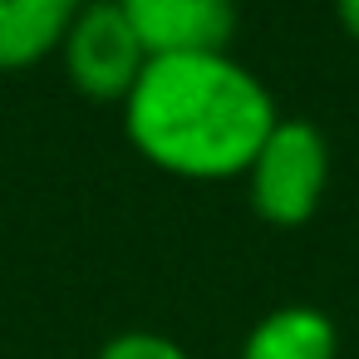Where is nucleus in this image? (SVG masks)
<instances>
[{"label": "nucleus", "mask_w": 359, "mask_h": 359, "mask_svg": "<svg viewBox=\"0 0 359 359\" xmlns=\"http://www.w3.org/2000/svg\"><path fill=\"white\" fill-rule=\"evenodd\" d=\"M128 148L182 182H231L280 123L271 84L231 50L148 60L118 104Z\"/></svg>", "instance_id": "f257e3e1"}, {"label": "nucleus", "mask_w": 359, "mask_h": 359, "mask_svg": "<svg viewBox=\"0 0 359 359\" xmlns=\"http://www.w3.org/2000/svg\"><path fill=\"white\" fill-rule=\"evenodd\" d=\"M246 182V202L256 212V222L276 226V231H295L305 226L330 187V143L310 118H285L266 133V143L256 148L251 168L241 172Z\"/></svg>", "instance_id": "f03ea898"}, {"label": "nucleus", "mask_w": 359, "mask_h": 359, "mask_svg": "<svg viewBox=\"0 0 359 359\" xmlns=\"http://www.w3.org/2000/svg\"><path fill=\"white\" fill-rule=\"evenodd\" d=\"M55 60H60L69 89H79L84 99L123 104L128 89L138 84L143 65H148V50L138 45L133 25L123 20L118 0H89L79 11V20L69 25Z\"/></svg>", "instance_id": "7ed1b4c3"}, {"label": "nucleus", "mask_w": 359, "mask_h": 359, "mask_svg": "<svg viewBox=\"0 0 359 359\" xmlns=\"http://www.w3.org/2000/svg\"><path fill=\"white\" fill-rule=\"evenodd\" d=\"M148 60L222 55L236 40V0H118Z\"/></svg>", "instance_id": "20e7f679"}, {"label": "nucleus", "mask_w": 359, "mask_h": 359, "mask_svg": "<svg viewBox=\"0 0 359 359\" xmlns=\"http://www.w3.org/2000/svg\"><path fill=\"white\" fill-rule=\"evenodd\" d=\"M89 0H0V74H25L60 55Z\"/></svg>", "instance_id": "39448f33"}, {"label": "nucleus", "mask_w": 359, "mask_h": 359, "mask_svg": "<svg viewBox=\"0 0 359 359\" xmlns=\"http://www.w3.org/2000/svg\"><path fill=\"white\" fill-rule=\"evenodd\" d=\"M236 359H339V325L320 305L290 300L246 330Z\"/></svg>", "instance_id": "423d86ee"}, {"label": "nucleus", "mask_w": 359, "mask_h": 359, "mask_svg": "<svg viewBox=\"0 0 359 359\" xmlns=\"http://www.w3.org/2000/svg\"><path fill=\"white\" fill-rule=\"evenodd\" d=\"M94 359H192V354L163 330H118L99 344Z\"/></svg>", "instance_id": "0eeeda50"}, {"label": "nucleus", "mask_w": 359, "mask_h": 359, "mask_svg": "<svg viewBox=\"0 0 359 359\" xmlns=\"http://www.w3.org/2000/svg\"><path fill=\"white\" fill-rule=\"evenodd\" d=\"M330 6H334V25L359 45V0H330Z\"/></svg>", "instance_id": "6e6552de"}]
</instances>
